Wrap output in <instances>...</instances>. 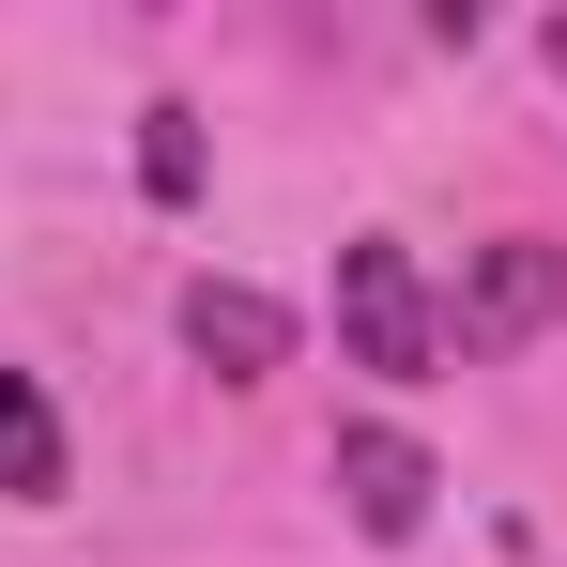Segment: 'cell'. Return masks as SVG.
<instances>
[{
    "label": "cell",
    "mask_w": 567,
    "mask_h": 567,
    "mask_svg": "<svg viewBox=\"0 0 567 567\" xmlns=\"http://www.w3.org/2000/svg\"><path fill=\"white\" fill-rule=\"evenodd\" d=\"M537 322H567V246H553V230L475 246V277H461V307H445V338H461V353H522Z\"/></svg>",
    "instance_id": "7a4b0ae2"
},
{
    "label": "cell",
    "mask_w": 567,
    "mask_h": 567,
    "mask_svg": "<svg viewBox=\"0 0 567 567\" xmlns=\"http://www.w3.org/2000/svg\"><path fill=\"white\" fill-rule=\"evenodd\" d=\"M537 47H553V78H567V16H553V31H537Z\"/></svg>",
    "instance_id": "52a82bcc"
},
{
    "label": "cell",
    "mask_w": 567,
    "mask_h": 567,
    "mask_svg": "<svg viewBox=\"0 0 567 567\" xmlns=\"http://www.w3.org/2000/svg\"><path fill=\"white\" fill-rule=\"evenodd\" d=\"M430 445L414 430H338V506H353V537H414L430 522Z\"/></svg>",
    "instance_id": "3957f363"
},
{
    "label": "cell",
    "mask_w": 567,
    "mask_h": 567,
    "mask_svg": "<svg viewBox=\"0 0 567 567\" xmlns=\"http://www.w3.org/2000/svg\"><path fill=\"white\" fill-rule=\"evenodd\" d=\"M185 353H199L215 383H261V369H291V307L246 291V277H199V291H185Z\"/></svg>",
    "instance_id": "277c9868"
},
{
    "label": "cell",
    "mask_w": 567,
    "mask_h": 567,
    "mask_svg": "<svg viewBox=\"0 0 567 567\" xmlns=\"http://www.w3.org/2000/svg\"><path fill=\"white\" fill-rule=\"evenodd\" d=\"M0 491H16V506L62 491V414H47V383H31V369H0Z\"/></svg>",
    "instance_id": "5b68a950"
},
{
    "label": "cell",
    "mask_w": 567,
    "mask_h": 567,
    "mask_svg": "<svg viewBox=\"0 0 567 567\" xmlns=\"http://www.w3.org/2000/svg\"><path fill=\"white\" fill-rule=\"evenodd\" d=\"M338 338H353V369L383 383H430L445 369V307H430V277H414V246H338Z\"/></svg>",
    "instance_id": "6da1fadb"
},
{
    "label": "cell",
    "mask_w": 567,
    "mask_h": 567,
    "mask_svg": "<svg viewBox=\"0 0 567 567\" xmlns=\"http://www.w3.org/2000/svg\"><path fill=\"white\" fill-rule=\"evenodd\" d=\"M138 185H154V199H199V107H138Z\"/></svg>",
    "instance_id": "8992f818"
}]
</instances>
